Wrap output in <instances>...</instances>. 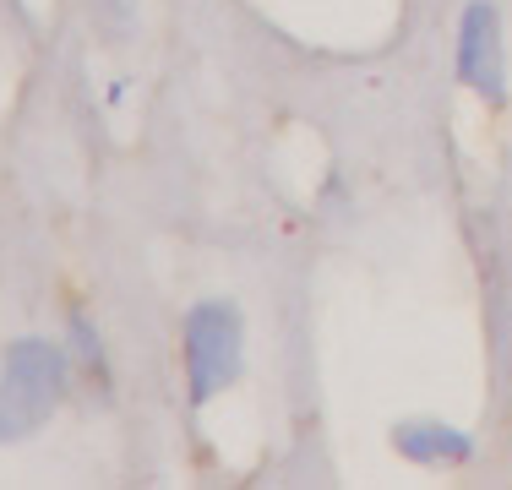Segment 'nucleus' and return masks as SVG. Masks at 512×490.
Wrapping results in <instances>:
<instances>
[{
	"label": "nucleus",
	"mask_w": 512,
	"mask_h": 490,
	"mask_svg": "<svg viewBox=\"0 0 512 490\" xmlns=\"http://www.w3.org/2000/svg\"><path fill=\"white\" fill-rule=\"evenodd\" d=\"M60 392H66V349L44 338L11 343L0 360V441L44 425Z\"/></svg>",
	"instance_id": "obj_1"
},
{
	"label": "nucleus",
	"mask_w": 512,
	"mask_h": 490,
	"mask_svg": "<svg viewBox=\"0 0 512 490\" xmlns=\"http://www.w3.org/2000/svg\"><path fill=\"white\" fill-rule=\"evenodd\" d=\"M240 343H246L240 305L202 300L186 316V392H191V403L218 398L240 376Z\"/></svg>",
	"instance_id": "obj_2"
},
{
	"label": "nucleus",
	"mask_w": 512,
	"mask_h": 490,
	"mask_svg": "<svg viewBox=\"0 0 512 490\" xmlns=\"http://www.w3.org/2000/svg\"><path fill=\"white\" fill-rule=\"evenodd\" d=\"M458 77L485 104H507V55H502V17L491 0H469L458 22Z\"/></svg>",
	"instance_id": "obj_3"
},
{
	"label": "nucleus",
	"mask_w": 512,
	"mask_h": 490,
	"mask_svg": "<svg viewBox=\"0 0 512 490\" xmlns=\"http://www.w3.org/2000/svg\"><path fill=\"white\" fill-rule=\"evenodd\" d=\"M393 452L409 463L447 469V463H469L474 441L458 425H442V420H404V425H393Z\"/></svg>",
	"instance_id": "obj_4"
},
{
	"label": "nucleus",
	"mask_w": 512,
	"mask_h": 490,
	"mask_svg": "<svg viewBox=\"0 0 512 490\" xmlns=\"http://www.w3.org/2000/svg\"><path fill=\"white\" fill-rule=\"evenodd\" d=\"M71 333H77V360H82V371H88L93 382H104V387H109V371H104V354H99V338H93V327H88V322H77Z\"/></svg>",
	"instance_id": "obj_5"
}]
</instances>
